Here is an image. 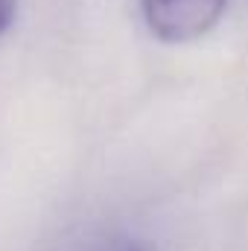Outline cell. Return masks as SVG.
<instances>
[{
  "mask_svg": "<svg viewBox=\"0 0 248 251\" xmlns=\"http://www.w3.org/2000/svg\"><path fill=\"white\" fill-rule=\"evenodd\" d=\"M228 0H143L149 29L164 41H193L216 26Z\"/></svg>",
  "mask_w": 248,
  "mask_h": 251,
  "instance_id": "1",
  "label": "cell"
},
{
  "mask_svg": "<svg viewBox=\"0 0 248 251\" xmlns=\"http://www.w3.org/2000/svg\"><path fill=\"white\" fill-rule=\"evenodd\" d=\"M12 18H15V0H0V35L9 29Z\"/></svg>",
  "mask_w": 248,
  "mask_h": 251,
  "instance_id": "2",
  "label": "cell"
},
{
  "mask_svg": "<svg viewBox=\"0 0 248 251\" xmlns=\"http://www.w3.org/2000/svg\"><path fill=\"white\" fill-rule=\"evenodd\" d=\"M125 251H143V249H140V246H128Z\"/></svg>",
  "mask_w": 248,
  "mask_h": 251,
  "instance_id": "3",
  "label": "cell"
}]
</instances>
